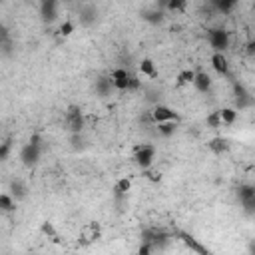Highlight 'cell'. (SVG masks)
Segmentation results:
<instances>
[{
    "instance_id": "7",
    "label": "cell",
    "mask_w": 255,
    "mask_h": 255,
    "mask_svg": "<svg viewBox=\"0 0 255 255\" xmlns=\"http://www.w3.org/2000/svg\"><path fill=\"white\" fill-rule=\"evenodd\" d=\"M110 80L114 84V88L120 90V92H126L130 88V72L124 70V68H116L112 74H110Z\"/></svg>"
},
{
    "instance_id": "6",
    "label": "cell",
    "mask_w": 255,
    "mask_h": 255,
    "mask_svg": "<svg viewBox=\"0 0 255 255\" xmlns=\"http://www.w3.org/2000/svg\"><path fill=\"white\" fill-rule=\"evenodd\" d=\"M98 18V10L94 4H80L78 8V20L82 26H92Z\"/></svg>"
},
{
    "instance_id": "19",
    "label": "cell",
    "mask_w": 255,
    "mask_h": 255,
    "mask_svg": "<svg viewBox=\"0 0 255 255\" xmlns=\"http://www.w3.org/2000/svg\"><path fill=\"white\" fill-rule=\"evenodd\" d=\"M0 209H2L4 213L14 211L16 209V200L10 194H2V196H0Z\"/></svg>"
},
{
    "instance_id": "28",
    "label": "cell",
    "mask_w": 255,
    "mask_h": 255,
    "mask_svg": "<svg viewBox=\"0 0 255 255\" xmlns=\"http://www.w3.org/2000/svg\"><path fill=\"white\" fill-rule=\"evenodd\" d=\"M165 6H167V10L176 12V10H184L186 8V2H184V0H172V2H167Z\"/></svg>"
},
{
    "instance_id": "22",
    "label": "cell",
    "mask_w": 255,
    "mask_h": 255,
    "mask_svg": "<svg viewBox=\"0 0 255 255\" xmlns=\"http://www.w3.org/2000/svg\"><path fill=\"white\" fill-rule=\"evenodd\" d=\"M178 130V122H165V124H159L157 126V134L163 136V138H172Z\"/></svg>"
},
{
    "instance_id": "12",
    "label": "cell",
    "mask_w": 255,
    "mask_h": 255,
    "mask_svg": "<svg viewBox=\"0 0 255 255\" xmlns=\"http://www.w3.org/2000/svg\"><path fill=\"white\" fill-rule=\"evenodd\" d=\"M8 194H10V196H12L16 202H20V200H24V198L28 196V188H26V184H24L20 178H14V180L10 182Z\"/></svg>"
},
{
    "instance_id": "24",
    "label": "cell",
    "mask_w": 255,
    "mask_h": 255,
    "mask_svg": "<svg viewBox=\"0 0 255 255\" xmlns=\"http://www.w3.org/2000/svg\"><path fill=\"white\" fill-rule=\"evenodd\" d=\"M196 82V72L194 70H182L178 74V84L180 86H188V84H194Z\"/></svg>"
},
{
    "instance_id": "11",
    "label": "cell",
    "mask_w": 255,
    "mask_h": 255,
    "mask_svg": "<svg viewBox=\"0 0 255 255\" xmlns=\"http://www.w3.org/2000/svg\"><path fill=\"white\" fill-rule=\"evenodd\" d=\"M112 90H114V84H112L110 78L100 76V78L96 80V84H94V92H96L98 98H108V96L112 94Z\"/></svg>"
},
{
    "instance_id": "15",
    "label": "cell",
    "mask_w": 255,
    "mask_h": 255,
    "mask_svg": "<svg viewBox=\"0 0 255 255\" xmlns=\"http://www.w3.org/2000/svg\"><path fill=\"white\" fill-rule=\"evenodd\" d=\"M194 86L200 94H207L211 90V78L209 74L205 72H196V82H194Z\"/></svg>"
},
{
    "instance_id": "14",
    "label": "cell",
    "mask_w": 255,
    "mask_h": 255,
    "mask_svg": "<svg viewBox=\"0 0 255 255\" xmlns=\"http://www.w3.org/2000/svg\"><path fill=\"white\" fill-rule=\"evenodd\" d=\"M211 66H213V70L219 74V76H229V62H227V58L223 56V54H213L211 56Z\"/></svg>"
},
{
    "instance_id": "2",
    "label": "cell",
    "mask_w": 255,
    "mask_h": 255,
    "mask_svg": "<svg viewBox=\"0 0 255 255\" xmlns=\"http://www.w3.org/2000/svg\"><path fill=\"white\" fill-rule=\"evenodd\" d=\"M207 42L217 54H223L229 48V32L225 28H209L207 30Z\"/></svg>"
},
{
    "instance_id": "27",
    "label": "cell",
    "mask_w": 255,
    "mask_h": 255,
    "mask_svg": "<svg viewBox=\"0 0 255 255\" xmlns=\"http://www.w3.org/2000/svg\"><path fill=\"white\" fill-rule=\"evenodd\" d=\"M70 144L74 150H82L84 148V138L82 134H70Z\"/></svg>"
},
{
    "instance_id": "18",
    "label": "cell",
    "mask_w": 255,
    "mask_h": 255,
    "mask_svg": "<svg viewBox=\"0 0 255 255\" xmlns=\"http://www.w3.org/2000/svg\"><path fill=\"white\" fill-rule=\"evenodd\" d=\"M140 74H144V76H148V78H157V70H155V64L150 60V58H144L142 62H140Z\"/></svg>"
},
{
    "instance_id": "21",
    "label": "cell",
    "mask_w": 255,
    "mask_h": 255,
    "mask_svg": "<svg viewBox=\"0 0 255 255\" xmlns=\"http://www.w3.org/2000/svg\"><path fill=\"white\" fill-rule=\"evenodd\" d=\"M207 148H209L211 152H215V153H223V152L229 148V144H227L225 138H213V140L207 142Z\"/></svg>"
},
{
    "instance_id": "25",
    "label": "cell",
    "mask_w": 255,
    "mask_h": 255,
    "mask_svg": "<svg viewBox=\"0 0 255 255\" xmlns=\"http://www.w3.org/2000/svg\"><path fill=\"white\" fill-rule=\"evenodd\" d=\"M205 124H207V128H211V130L221 128L223 124H221V118H219V110H217V112H211V114L205 118Z\"/></svg>"
},
{
    "instance_id": "1",
    "label": "cell",
    "mask_w": 255,
    "mask_h": 255,
    "mask_svg": "<svg viewBox=\"0 0 255 255\" xmlns=\"http://www.w3.org/2000/svg\"><path fill=\"white\" fill-rule=\"evenodd\" d=\"M40 155H42V140H40V136L34 134L30 138V142L22 146V150H20V161L26 167H32V165L38 163Z\"/></svg>"
},
{
    "instance_id": "8",
    "label": "cell",
    "mask_w": 255,
    "mask_h": 255,
    "mask_svg": "<svg viewBox=\"0 0 255 255\" xmlns=\"http://www.w3.org/2000/svg\"><path fill=\"white\" fill-rule=\"evenodd\" d=\"M100 239V225L98 223H88L80 229V243L82 245H90Z\"/></svg>"
},
{
    "instance_id": "31",
    "label": "cell",
    "mask_w": 255,
    "mask_h": 255,
    "mask_svg": "<svg viewBox=\"0 0 255 255\" xmlns=\"http://www.w3.org/2000/svg\"><path fill=\"white\" fill-rule=\"evenodd\" d=\"M42 233H44V235H48L50 239H56V231H54L52 223H42Z\"/></svg>"
},
{
    "instance_id": "30",
    "label": "cell",
    "mask_w": 255,
    "mask_h": 255,
    "mask_svg": "<svg viewBox=\"0 0 255 255\" xmlns=\"http://www.w3.org/2000/svg\"><path fill=\"white\" fill-rule=\"evenodd\" d=\"M10 140H4L2 142V148H0V159H6L8 157V152H10Z\"/></svg>"
},
{
    "instance_id": "17",
    "label": "cell",
    "mask_w": 255,
    "mask_h": 255,
    "mask_svg": "<svg viewBox=\"0 0 255 255\" xmlns=\"http://www.w3.org/2000/svg\"><path fill=\"white\" fill-rule=\"evenodd\" d=\"M237 198L241 200L243 205L249 204V202H253V200H255V186H251V184H241V186L237 188Z\"/></svg>"
},
{
    "instance_id": "34",
    "label": "cell",
    "mask_w": 255,
    "mask_h": 255,
    "mask_svg": "<svg viewBox=\"0 0 255 255\" xmlns=\"http://www.w3.org/2000/svg\"><path fill=\"white\" fill-rule=\"evenodd\" d=\"M245 54L247 56H255V40H251V42H247V46H245Z\"/></svg>"
},
{
    "instance_id": "3",
    "label": "cell",
    "mask_w": 255,
    "mask_h": 255,
    "mask_svg": "<svg viewBox=\"0 0 255 255\" xmlns=\"http://www.w3.org/2000/svg\"><path fill=\"white\" fill-rule=\"evenodd\" d=\"M64 124H66V130L70 134H82L84 126H86V122H84V116H82V110L72 106L68 112H66V118H64Z\"/></svg>"
},
{
    "instance_id": "26",
    "label": "cell",
    "mask_w": 255,
    "mask_h": 255,
    "mask_svg": "<svg viewBox=\"0 0 255 255\" xmlns=\"http://www.w3.org/2000/svg\"><path fill=\"white\" fill-rule=\"evenodd\" d=\"M74 28H76V26H74L72 20H64V22L60 24V28H58V34H60V36H70V34L74 32Z\"/></svg>"
},
{
    "instance_id": "9",
    "label": "cell",
    "mask_w": 255,
    "mask_h": 255,
    "mask_svg": "<svg viewBox=\"0 0 255 255\" xmlns=\"http://www.w3.org/2000/svg\"><path fill=\"white\" fill-rule=\"evenodd\" d=\"M58 8H60V4L54 2V0H44V2L40 4V16H42V20L48 22V24L56 22L58 20Z\"/></svg>"
},
{
    "instance_id": "5",
    "label": "cell",
    "mask_w": 255,
    "mask_h": 255,
    "mask_svg": "<svg viewBox=\"0 0 255 255\" xmlns=\"http://www.w3.org/2000/svg\"><path fill=\"white\" fill-rule=\"evenodd\" d=\"M152 120H153L155 126H159V124H165V122H178V116H176V112L172 108H167L163 104H157L152 110Z\"/></svg>"
},
{
    "instance_id": "4",
    "label": "cell",
    "mask_w": 255,
    "mask_h": 255,
    "mask_svg": "<svg viewBox=\"0 0 255 255\" xmlns=\"http://www.w3.org/2000/svg\"><path fill=\"white\" fill-rule=\"evenodd\" d=\"M153 157H155V148L150 146V144H144V146H138L136 148V153H134V161L144 169H150L152 163H153Z\"/></svg>"
},
{
    "instance_id": "33",
    "label": "cell",
    "mask_w": 255,
    "mask_h": 255,
    "mask_svg": "<svg viewBox=\"0 0 255 255\" xmlns=\"http://www.w3.org/2000/svg\"><path fill=\"white\" fill-rule=\"evenodd\" d=\"M144 174H146V178H148V180H152V182H159V178H161L157 172H152V169H146Z\"/></svg>"
},
{
    "instance_id": "32",
    "label": "cell",
    "mask_w": 255,
    "mask_h": 255,
    "mask_svg": "<svg viewBox=\"0 0 255 255\" xmlns=\"http://www.w3.org/2000/svg\"><path fill=\"white\" fill-rule=\"evenodd\" d=\"M152 249H153V245H150V243H142V245H140V249H138V255H152Z\"/></svg>"
},
{
    "instance_id": "23",
    "label": "cell",
    "mask_w": 255,
    "mask_h": 255,
    "mask_svg": "<svg viewBox=\"0 0 255 255\" xmlns=\"http://www.w3.org/2000/svg\"><path fill=\"white\" fill-rule=\"evenodd\" d=\"M211 6H213L217 12L227 14L229 10H233V8H235V2H233V0H223V2H221V0H215V2H211Z\"/></svg>"
},
{
    "instance_id": "13",
    "label": "cell",
    "mask_w": 255,
    "mask_h": 255,
    "mask_svg": "<svg viewBox=\"0 0 255 255\" xmlns=\"http://www.w3.org/2000/svg\"><path fill=\"white\" fill-rule=\"evenodd\" d=\"M142 18H144L146 22H150V24H161V22H163V14H161L159 4H153V6L146 8V10L142 12Z\"/></svg>"
},
{
    "instance_id": "20",
    "label": "cell",
    "mask_w": 255,
    "mask_h": 255,
    "mask_svg": "<svg viewBox=\"0 0 255 255\" xmlns=\"http://www.w3.org/2000/svg\"><path fill=\"white\" fill-rule=\"evenodd\" d=\"M219 118H221V124L223 126H231L237 120V112L233 108H221L219 110Z\"/></svg>"
},
{
    "instance_id": "10",
    "label": "cell",
    "mask_w": 255,
    "mask_h": 255,
    "mask_svg": "<svg viewBox=\"0 0 255 255\" xmlns=\"http://www.w3.org/2000/svg\"><path fill=\"white\" fill-rule=\"evenodd\" d=\"M130 188H132V182H130L128 178H122V180H118V182H116V186H114V190H112L114 202H116V204H122V202L128 198V192H130Z\"/></svg>"
},
{
    "instance_id": "29",
    "label": "cell",
    "mask_w": 255,
    "mask_h": 255,
    "mask_svg": "<svg viewBox=\"0 0 255 255\" xmlns=\"http://www.w3.org/2000/svg\"><path fill=\"white\" fill-rule=\"evenodd\" d=\"M142 86L140 84V78L136 76V74H130V88H128V92H134V90H138Z\"/></svg>"
},
{
    "instance_id": "16",
    "label": "cell",
    "mask_w": 255,
    "mask_h": 255,
    "mask_svg": "<svg viewBox=\"0 0 255 255\" xmlns=\"http://www.w3.org/2000/svg\"><path fill=\"white\" fill-rule=\"evenodd\" d=\"M233 96H235V104L239 106V108H245V106H249L253 100L249 98V92L241 86V84H233Z\"/></svg>"
}]
</instances>
